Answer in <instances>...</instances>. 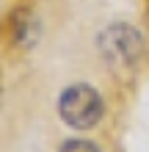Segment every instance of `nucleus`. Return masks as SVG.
<instances>
[{
    "instance_id": "obj_1",
    "label": "nucleus",
    "mask_w": 149,
    "mask_h": 152,
    "mask_svg": "<svg viewBox=\"0 0 149 152\" xmlns=\"http://www.w3.org/2000/svg\"><path fill=\"white\" fill-rule=\"evenodd\" d=\"M100 53L102 58L108 61L110 66H119V69H127L133 66L144 53V39L133 25H124V22H116V25H108L102 33H100Z\"/></svg>"
},
{
    "instance_id": "obj_2",
    "label": "nucleus",
    "mask_w": 149,
    "mask_h": 152,
    "mask_svg": "<svg viewBox=\"0 0 149 152\" xmlns=\"http://www.w3.org/2000/svg\"><path fill=\"white\" fill-rule=\"evenodd\" d=\"M102 97L91 86H69L58 100V113L69 127L89 130L102 119Z\"/></svg>"
},
{
    "instance_id": "obj_3",
    "label": "nucleus",
    "mask_w": 149,
    "mask_h": 152,
    "mask_svg": "<svg viewBox=\"0 0 149 152\" xmlns=\"http://www.w3.org/2000/svg\"><path fill=\"white\" fill-rule=\"evenodd\" d=\"M11 33L20 44H31L36 39V20L28 8H20V11L11 14Z\"/></svg>"
},
{
    "instance_id": "obj_4",
    "label": "nucleus",
    "mask_w": 149,
    "mask_h": 152,
    "mask_svg": "<svg viewBox=\"0 0 149 152\" xmlns=\"http://www.w3.org/2000/svg\"><path fill=\"white\" fill-rule=\"evenodd\" d=\"M58 152H100V147L86 138H72V141H64V147Z\"/></svg>"
}]
</instances>
